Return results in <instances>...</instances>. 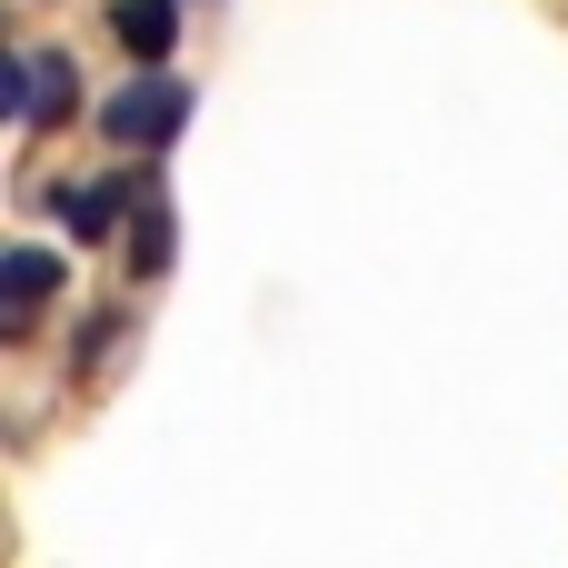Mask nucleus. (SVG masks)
Listing matches in <instances>:
<instances>
[{
  "mask_svg": "<svg viewBox=\"0 0 568 568\" xmlns=\"http://www.w3.org/2000/svg\"><path fill=\"white\" fill-rule=\"evenodd\" d=\"M110 30H120V50H130L140 70H160V60H170V40H180V0H120V10H110Z\"/></svg>",
  "mask_w": 568,
  "mask_h": 568,
  "instance_id": "20e7f679",
  "label": "nucleus"
},
{
  "mask_svg": "<svg viewBox=\"0 0 568 568\" xmlns=\"http://www.w3.org/2000/svg\"><path fill=\"white\" fill-rule=\"evenodd\" d=\"M50 210H60V230H70V240H110V230H120V210H130V180H60V190H50Z\"/></svg>",
  "mask_w": 568,
  "mask_h": 568,
  "instance_id": "7ed1b4c3",
  "label": "nucleus"
},
{
  "mask_svg": "<svg viewBox=\"0 0 568 568\" xmlns=\"http://www.w3.org/2000/svg\"><path fill=\"white\" fill-rule=\"evenodd\" d=\"M0 110H20V120H70V110H80V70L10 50V60H0Z\"/></svg>",
  "mask_w": 568,
  "mask_h": 568,
  "instance_id": "f03ea898",
  "label": "nucleus"
},
{
  "mask_svg": "<svg viewBox=\"0 0 568 568\" xmlns=\"http://www.w3.org/2000/svg\"><path fill=\"white\" fill-rule=\"evenodd\" d=\"M50 280H60V260H50V250H10V260H0V310H10V320H30V310L50 300Z\"/></svg>",
  "mask_w": 568,
  "mask_h": 568,
  "instance_id": "39448f33",
  "label": "nucleus"
},
{
  "mask_svg": "<svg viewBox=\"0 0 568 568\" xmlns=\"http://www.w3.org/2000/svg\"><path fill=\"white\" fill-rule=\"evenodd\" d=\"M100 130H110L120 150H170V140L190 130V90H180L170 70H140V80L100 110Z\"/></svg>",
  "mask_w": 568,
  "mask_h": 568,
  "instance_id": "f257e3e1",
  "label": "nucleus"
},
{
  "mask_svg": "<svg viewBox=\"0 0 568 568\" xmlns=\"http://www.w3.org/2000/svg\"><path fill=\"white\" fill-rule=\"evenodd\" d=\"M140 270H170V220L140 210Z\"/></svg>",
  "mask_w": 568,
  "mask_h": 568,
  "instance_id": "423d86ee",
  "label": "nucleus"
}]
</instances>
